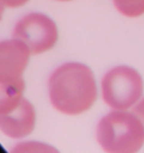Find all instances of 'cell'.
<instances>
[{"label": "cell", "mask_w": 144, "mask_h": 153, "mask_svg": "<svg viewBox=\"0 0 144 153\" xmlns=\"http://www.w3.org/2000/svg\"><path fill=\"white\" fill-rule=\"evenodd\" d=\"M24 80L14 83L0 82V114L8 113L19 105L24 98Z\"/></svg>", "instance_id": "cell-7"}, {"label": "cell", "mask_w": 144, "mask_h": 153, "mask_svg": "<svg viewBox=\"0 0 144 153\" xmlns=\"http://www.w3.org/2000/svg\"><path fill=\"white\" fill-rule=\"evenodd\" d=\"M13 37L19 39L33 54H42L55 46L59 30L55 22L42 13H29L16 23Z\"/></svg>", "instance_id": "cell-4"}, {"label": "cell", "mask_w": 144, "mask_h": 153, "mask_svg": "<svg viewBox=\"0 0 144 153\" xmlns=\"http://www.w3.org/2000/svg\"><path fill=\"white\" fill-rule=\"evenodd\" d=\"M10 4H11V0H0V22L2 19L6 8H8V7L10 8Z\"/></svg>", "instance_id": "cell-11"}, {"label": "cell", "mask_w": 144, "mask_h": 153, "mask_svg": "<svg viewBox=\"0 0 144 153\" xmlns=\"http://www.w3.org/2000/svg\"><path fill=\"white\" fill-rule=\"evenodd\" d=\"M96 139L106 152H137L144 144V127L134 113L113 109L100 118Z\"/></svg>", "instance_id": "cell-2"}, {"label": "cell", "mask_w": 144, "mask_h": 153, "mask_svg": "<svg viewBox=\"0 0 144 153\" xmlns=\"http://www.w3.org/2000/svg\"><path fill=\"white\" fill-rule=\"evenodd\" d=\"M29 0H11L10 4V8H17V7H22L25 4H27Z\"/></svg>", "instance_id": "cell-12"}, {"label": "cell", "mask_w": 144, "mask_h": 153, "mask_svg": "<svg viewBox=\"0 0 144 153\" xmlns=\"http://www.w3.org/2000/svg\"><path fill=\"white\" fill-rule=\"evenodd\" d=\"M48 92L53 108L69 116L88 111L98 94L91 69L80 62H67L56 68L48 78Z\"/></svg>", "instance_id": "cell-1"}, {"label": "cell", "mask_w": 144, "mask_h": 153, "mask_svg": "<svg viewBox=\"0 0 144 153\" xmlns=\"http://www.w3.org/2000/svg\"><path fill=\"white\" fill-rule=\"evenodd\" d=\"M116 9L126 17H139L144 14V0H113Z\"/></svg>", "instance_id": "cell-8"}, {"label": "cell", "mask_w": 144, "mask_h": 153, "mask_svg": "<svg viewBox=\"0 0 144 153\" xmlns=\"http://www.w3.org/2000/svg\"><path fill=\"white\" fill-rule=\"evenodd\" d=\"M55 149L48 144L37 141H25L16 144L11 152H54Z\"/></svg>", "instance_id": "cell-9"}, {"label": "cell", "mask_w": 144, "mask_h": 153, "mask_svg": "<svg viewBox=\"0 0 144 153\" xmlns=\"http://www.w3.org/2000/svg\"><path fill=\"white\" fill-rule=\"evenodd\" d=\"M36 125V109L26 98L13 110L0 114V132L14 140L29 136Z\"/></svg>", "instance_id": "cell-6"}, {"label": "cell", "mask_w": 144, "mask_h": 153, "mask_svg": "<svg viewBox=\"0 0 144 153\" xmlns=\"http://www.w3.org/2000/svg\"><path fill=\"white\" fill-rule=\"evenodd\" d=\"M133 113L139 117L144 127V98L135 105V107L133 108Z\"/></svg>", "instance_id": "cell-10"}, {"label": "cell", "mask_w": 144, "mask_h": 153, "mask_svg": "<svg viewBox=\"0 0 144 153\" xmlns=\"http://www.w3.org/2000/svg\"><path fill=\"white\" fill-rule=\"evenodd\" d=\"M56 1H71V0H56Z\"/></svg>", "instance_id": "cell-13"}, {"label": "cell", "mask_w": 144, "mask_h": 153, "mask_svg": "<svg viewBox=\"0 0 144 153\" xmlns=\"http://www.w3.org/2000/svg\"><path fill=\"white\" fill-rule=\"evenodd\" d=\"M32 53L17 38L0 41V82L14 83L24 80Z\"/></svg>", "instance_id": "cell-5"}, {"label": "cell", "mask_w": 144, "mask_h": 153, "mask_svg": "<svg viewBox=\"0 0 144 153\" xmlns=\"http://www.w3.org/2000/svg\"><path fill=\"white\" fill-rule=\"evenodd\" d=\"M142 94V76L131 67L113 68L101 80L102 99L111 109L127 110L139 102Z\"/></svg>", "instance_id": "cell-3"}]
</instances>
